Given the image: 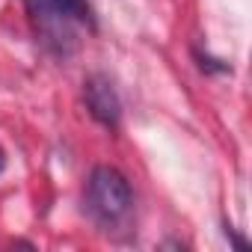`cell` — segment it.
I'll return each mask as SVG.
<instances>
[{
    "label": "cell",
    "instance_id": "1",
    "mask_svg": "<svg viewBox=\"0 0 252 252\" xmlns=\"http://www.w3.org/2000/svg\"><path fill=\"white\" fill-rule=\"evenodd\" d=\"M24 3L36 24V33L57 54H68L74 48V27H98L89 0H24Z\"/></svg>",
    "mask_w": 252,
    "mask_h": 252
},
{
    "label": "cell",
    "instance_id": "2",
    "mask_svg": "<svg viewBox=\"0 0 252 252\" xmlns=\"http://www.w3.org/2000/svg\"><path fill=\"white\" fill-rule=\"evenodd\" d=\"M83 205H86V214L107 231L128 222V217L134 211L131 181L116 166H95L86 178Z\"/></svg>",
    "mask_w": 252,
    "mask_h": 252
},
{
    "label": "cell",
    "instance_id": "3",
    "mask_svg": "<svg viewBox=\"0 0 252 252\" xmlns=\"http://www.w3.org/2000/svg\"><path fill=\"white\" fill-rule=\"evenodd\" d=\"M83 104L89 110V116L104 125L107 131H116L119 122H122V98L113 86L110 77L104 74H89L83 80Z\"/></svg>",
    "mask_w": 252,
    "mask_h": 252
},
{
    "label": "cell",
    "instance_id": "4",
    "mask_svg": "<svg viewBox=\"0 0 252 252\" xmlns=\"http://www.w3.org/2000/svg\"><path fill=\"white\" fill-rule=\"evenodd\" d=\"M193 57L199 60V68H202L205 74H231V65H228V63H222V60H217V57H211V54H202L199 48L193 51Z\"/></svg>",
    "mask_w": 252,
    "mask_h": 252
},
{
    "label": "cell",
    "instance_id": "5",
    "mask_svg": "<svg viewBox=\"0 0 252 252\" xmlns=\"http://www.w3.org/2000/svg\"><path fill=\"white\" fill-rule=\"evenodd\" d=\"M6 169V158H3V152H0V172Z\"/></svg>",
    "mask_w": 252,
    "mask_h": 252
}]
</instances>
